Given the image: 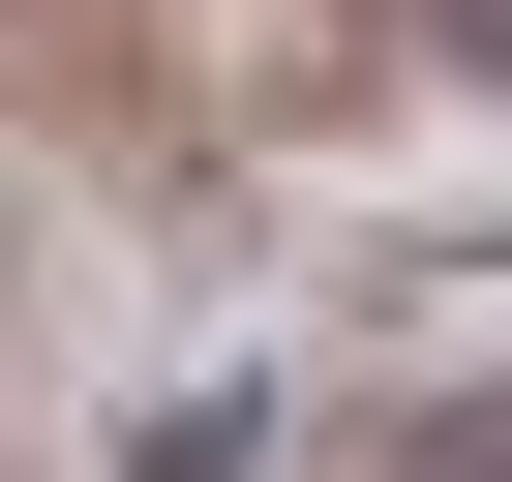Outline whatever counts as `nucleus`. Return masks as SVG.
<instances>
[{"mask_svg":"<svg viewBox=\"0 0 512 482\" xmlns=\"http://www.w3.org/2000/svg\"><path fill=\"white\" fill-rule=\"evenodd\" d=\"M362 482H512V392H422V422H392Z\"/></svg>","mask_w":512,"mask_h":482,"instance_id":"obj_1","label":"nucleus"},{"mask_svg":"<svg viewBox=\"0 0 512 482\" xmlns=\"http://www.w3.org/2000/svg\"><path fill=\"white\" fill-rule=\"evenodd\" d=\"M422 31H452V61H512V0H422Z\"/></svg>","mask_w":512,"mask_h":482,"instance_id":"obj_2","label":"nucleus"}]
</instances>
